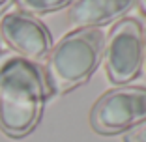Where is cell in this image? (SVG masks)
Returning a JSON list of instances; mask_svg holds the SVG:
<instances>
[{
    "instance_id": "cell-1",
    "label": "cell",
    "mask_w": 146,
    "mask_h": 142,
    "mask_svg": "<svg viewBox=\"0 0 146 142\" xmlns=\"http://www.w3.org/2000/svg\"><path fill=\"white\" fill-rule=\"evenodd\" d=\"M51 88L38 64L15 52L0 54V129L11 138L34 131Z\"/></svg>"
},
{
    "instance_id": "cell-2",
    "label": "cell",
    "mask_w": 146,
    "mask_h": 142,
    "mask_svg": "<svg viewBox=\"0 0 146 142\" xmlns=\"http://www.w3.org/2000/svg\"><path fill=\"white\" fill-rule=\"evenodd\" d=\"M105 38L98 28L77 30L51 49L45 65V79L51 90L66 94L81 86L98 69L103 58Z\"/></svg>"
},
{
    "instance_id": "cell-3",
    "label": "cell",
    "mask_w": 146,
    "mask_h": 142,
    "mask_svg": "<svg viewBox=\"0 0 146 142\" xmlns=\"http://www.w3.org/2000/svg\"><path fill=\"white\" fill-rule=\"evenodd\" d=\"M146 120V88H116L94 103L90 110V125L99 135H116L135 127Z\"/></svg>"
},
{
    "instance_id": "cell-4",
    "label": "cell",
    "mask_w": 146,
    "mask_h": 142,
    "mask_svg": "<svg viewBox=\"0 0 146 142\" xmlns=\"http://www.w3.org/2000/svg\"><path fill=\"white\" fill-rule=\"evenodd\" d=\"M103 56L111 82L127 84L139 77L144 62V34L139 21L122 19L109 34Z\"/></svg>"
},
{
    "instance_id": "cell-5",
    "label": "cell",
    "mask_w": 146,
    "mask_h": 142,
    "mask_svg": "<svg viewBox=\"0 0 146 142\" xmlns=\"http://www.w3.org/2000/svg\"><path fill=\"white\" fill-rule=\"evenodd\" d=\"M0 34L15 54L30 62L43 60L52 49L47 26L25 11H11L2 17Z\"/></svg>"
},
{
    "instance_id": "cell-6",
    "label": "cell",
    "mask_w": 146,
    "mask_h": 142,
    "mask_svg": "<svg viewBox=\"0 0 146 142\" xmlns=\"http://www.w3.org/2000/svg\"><path fill=\"white\" fill-rule=\"evenodd\" d=\"M137 0H73L68 21L75 28H96L124 17Z\"/></svg>"
},
{
    "instance_id": "cell-7",
    "label": "cell",
    "mask_w": 146,
    "mask_h": 142,
    "mask_svg": "<svg viewBox=\"0 0 146 142\" xmlns=\"http://www.w3.org/2000/svg\"><path fill=\"white\" fill-rule=\"evenodd\" d=\"M15 2H17V6L25 13H28V15H32V13L41 15V13L56 11V9L71 4L73 0H15Z\"/></svg>"
},
{
    "instance_id": "cell-8",
    "label": "cell",
    "mask_w": 146,
    "mask_h": 142,
    "mask_svg": "<svg viewBox=\"0 0 146 142\" xmlns=\"http://www.w3.org/2000/svg\"><path fill=\"white\" fill-rule=\"evenodd\" d=\"M124 142H146V120L141 122L139 125H135L124 137Z\"/></svg>"
},
{
    "instance_id": "cell-9",
    "label": "cell",
    "mask_w": 146,
    "mask_h": 142,
    "mask_svg": "<svg viewBox=\"0 0 146 142\" xmlns=\"http://www.w3.org/2000/svg\"><path fill=\"white\" fill-rule=\"evenodd\" d=\"M13 4V0H0V15H4L6 9Z\"/></svg>"
},
{
    "instance_id": "cell-10",
    "label": "cell",
    "mask_w": 146,
    "mask_h": 142,
    "mask_svg": "<svg viewBox=\"0 0 146 142\" xmlns=\"http://www.w3.org/2000/svg\"><path fill=\"white\" fill-rule=\"evenodd\" d=\"M139 9L142 15H146V0H139Z\"/></svg>"
},
{
    "instance_id": "cell-11",
    "label": "cell",
    "mask_w": 146,
    "mask_h": 142,
    "mask_svg": "<svg viewBox=\"0 0 146 142\" xmlns=\"http://www.w3.org/2000/svg\"><path fill=\"white\" fill-rule=\"evenodd\" d=\"M144 62H146V32H144Z\"/></svg>"
}]
</instances>
